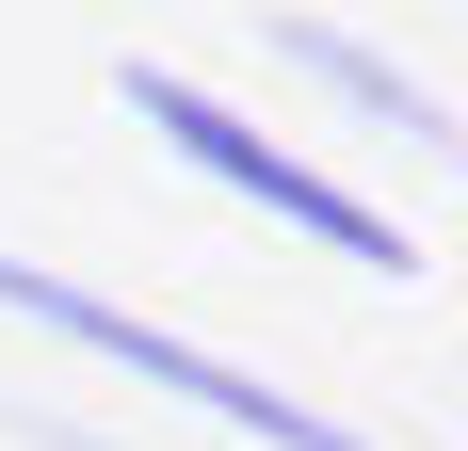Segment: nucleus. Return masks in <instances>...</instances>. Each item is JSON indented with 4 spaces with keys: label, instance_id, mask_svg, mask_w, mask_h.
I'll return each instance as SVG.
<instances>
[{
    "label": "nucleus",
    "instance_id": "nucleus-1",
    "mask_svg": "<svg viewBox=\"0 0 468 451\" xmlns=\"http://www.w3.org/2000/svg\"><path fill=\"white\" fill-rule=\"evenodd\" d=\"M113 113H130V130L162 145V162H194L210 194H242L259 226H291V242H324V258H356V274H388V290L420 274V242H404V226H388L372 194H339L324 162H307V145H275L259 113H227V97L194 81V65H145V48H130V65H113Z\"/></svg>",
    "mask_w": 468,
    "mask_h": 451
},
{
    "label": "nucleus",
    "instance_id": "nucleus-2",
    "mask_svg": "<svg viewBox=\"0 0 468 451\" xmlns=\"http://www.w3.org/2000/svg\"><path fill=\"white\" fill-rule=\"evenodd\" d=\"M0 322H33V339H65V355H97V371H130V387H162V404H194L210 435H242V451H372L356 419L259 387L242 355H210V339H178V322H145V307H113V290H81V274L16 258V242H0Z\"/></svg>",
    "mask_w": 468,
    "mask_h": 451
},
{
    "label": "nucleus",
    "instance_id": "nucleus-3",
    "mask_svg": "<svg viewBox=\"0 0 468 451\" xmlns=\"http://www.w3.org/2000/svg\"><path fill=\"white\" fill-rule=\"evenodd\" d=\"M275 65H307V81H339L356 113H388V130H420V145H452V97H436V81H404L388 48H356L339 16H275Z\"/></svg>",
    "mask_w": 468,
    "mask_h": 451
}]
</instances>
